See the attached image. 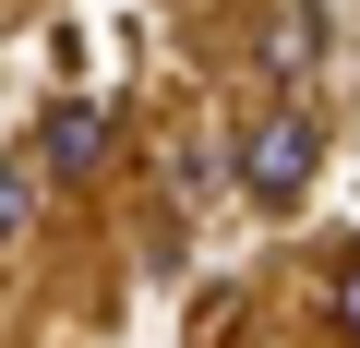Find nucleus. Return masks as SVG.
Segmentation results:
<instances>
[{
    "label": "nucleus",
    "mask_w": 360,
    "mask_h": 348,
    "mask_svg": "<svg viewBox=\"0 0 360 348\" xmlns=\"http://www.w3.org/2000/svg\"><path fill=\"white\" fill-rule=\"evenodd\" d=\"M336 324H348V336H360V252H348V264H336Z\"/></svg>",
    "instance_id": "nucleus-5"
},
{
    "label": "nucleus",
    "mask_w": 360,
    "mask_h": 348,
    "mask_svg": "<svg viewBox=\"0 0 360 348\" xmlns=\"http://www.w3.org/2000/svg\"><path fill=\"white\" fill-rule=\"evenodd\" d=\"M25 156L49 168V181H60V168H96V156H108V108H96V96H60V108L37 120V144H25Z\"/></svg>",
    "instance_id": "nucleus-2"
},
{
    "label": "nucleus",
    "mask_w": 360,
    "mask_h": 348,
    "mask_svg": "<svg viewBox=\"0 0 360 348\" xmlns=\"http://www.w3.org/2000/svg\"><path fill=\"white\" fill-rule=\"evenodd\" d=\"M264 72L276 84L324 72V13H312V0H264Z\"/></svg>",
    "instance_id": "nucleus-3"
},
{
    "label": "nucleus",
    "mask_w": 360,
    "mask_h": 348,
    "mask_svg": "<svg viewBox=\"0 0 360 348\" xmlns=\"http://www.w3.org/2000/svg\"><path fill=\"white\" fill-rule=\"evenodd\" d=\"M37 193H49V168L25 156V168H0V252L25 240V217H37Z\"/></svg>",
    "instance_id": "nucleus-4"
},
{
    "label": "nucleus",
    "mask_w": 360,
    "mask_h": 348,
    "mask_svg": "<svg viewBox=\"0 0 360 348\" xmlns=\"http://www.w3.org/2000/svg\"><path fill=\"white\" fill-rule=\"evenodd\" d=\"M312 168H324V120H312V108H264V120L240 132V193H252V205H300Z\"/></svg>",
    "instance_id": "nucleus-1"
}]
</instances>
